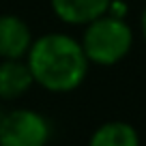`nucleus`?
I'll return each mask as SVG.
<instances>
[{"label":"nucleus","mask_w":146,"mask_h":146,"mask_svg":"<svg viewBox=\"0 0 146 146\" xmlns=\"http://www.w3.org/2000/svg\"><path fill=\"white\" fill-rule=\"evenodd\" d=\"M54 123L32 108H11L0 116V146H50Z\"/></svg>","instance_id":"obj_3"},{"label":"nucleus","mask_w":146,"mask_h":146,"mask_svg":"<svg viewBox=\"0 0 146 146\" xmlns=\"http://www.w3.org/2000/svg\"><path fill=\"white\" fill-rule=\"evenodd\" d=\"M112 0H50L52 13L67 26H80L95 22L110 11Z\"/></svg>","instance_id":"obj_5"},{"label":"nucleus","mask_w":146,"mask_h":146,"mask_svg":"<svg viewBox=\"0 0 146 146\" xmlns=\"http://www.w3.org/2000/svg\"><path fill=\"white\" fill-rule=\"evenodd\" d=\"M86 146H142V140L131 123L108 120L90 133Z\"/></svg>","instance_id":"obj_7"},{"label":"nucleus","mask_w":146,"mask_h":146,"mask_svg":"<svg viewBox=\"0 0 146 146\" xmlns=\"http://www.w3.org/2000/svg\"><path fill=\"white\" fill-rule=\"evenodd\" d=\"M35 78L26 58L0 60V101H17L30 92Z\"/></svg>","instance_id":"obj_6"},{"label":"nucleus","mask_w":146,"mask_h":146,"mask_svg":"<svg viewBox=\"0 0 146 146\" xmlns=\"http://www.w3.org/2000/svg\"><path fill=\"white\" fill-rule=\"evenodd\" d=\"M0 116H2V108H0Z\"/></svg>","instance_id":"obj_9"},{"label":"nucleus","mask_w":146,"mask_h":146,"mask_svg":"<svg viewBox=\"0 0 146 146\" xmlns=\"http://www.w3.org/2000/svg\"><path fill=\"white\" fill-rule=\"evenodd\" d=\"M80 43L90 64L114 67L131 54L135 35L125 17L105 13L84 26Z\"/></svg>","instance_id":"obj_2"},{"label":"nucleus","mask_w":146,"mask_h":146,"mask_svg":"<svg viewBox=\"0 0 146 146\" xmlns=\"http://www.w3.org/2000/svg\"><path fill=\"white\" fill-rule=\"evenodd\" d=\"M26 62L35 78V86L52 95H69L78 90L90 71L80 39L60 30L35 36Z\"/></svg>","instance_id":"obj_1"},{"label":"nucleus","mask_w":146,"mask_h":146,"mask_svg":"<svg viewBox=\"0 0 146 146\" xmlns=\"http://www.w3.org/2000/svg\"><path fill=\"white\" fill-rule=\"evenodd\" d=\"M35 35L22 15L0 13V60L26 58Z\"/></svg>","instance_id":"obj_4"},{"label":"nucleus","mask_w":146,"mask_h":146,"mask_svg":"<svg viewBox=\"0 0 146 146\" xmlns=\"http://www.w3.org/2000/svg\"><path fill=\"white\" fill-rule=\"evenodd\" d=\"M140 32H142V39L146 41V0H144V7H142V11H140Z\"/></svg>","instance_id":"obj_8"}]
</instances>
